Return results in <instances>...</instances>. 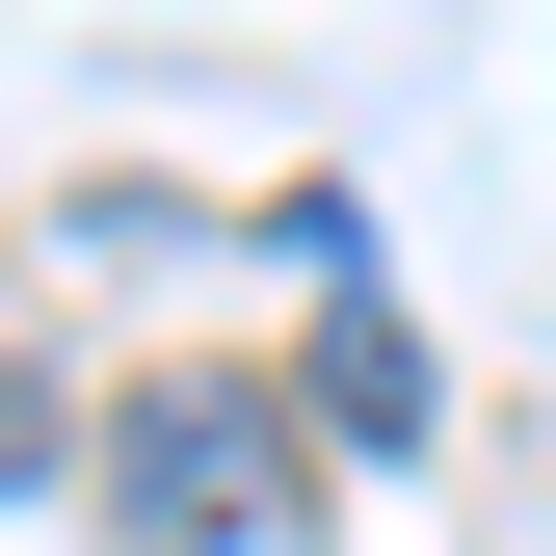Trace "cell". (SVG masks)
<instances>
[{
    "label": "cell",
    "instance_id": "7a4b0ae2",
    "mask_svg": "<svg viewBox=\"0 0 556 556\" xmlns=\"http://www.w3.org/2000/svg\"><path fill=\"white\" fill-rule=\"evenodd\" d=\"M318 425H344V451H397V425H425V344H397V292H371V265L318 292Z\"/></svg>",
    "mask_w": 556,
    "mask_h": 556
},
{
    "label": "cell",
    "instance_id": "6da1fadb",
    "mask_svg": "<svg viewBox=\"0 0 556 556\" xmlns=\"http://www.w3.org/2000/svg\"><path fill=\"white\" fill-rule=\"evenodd\" d=\"M106 504L160 530V556H292V530H318V425L239 397V371H160V397L106 425Z\"/></svg>",
    "mask_w": 556,
    "mask_h": 556
},
{
    "label": "cell",
    "instance_id": "3957f363",
    "mask_svg": "<svg viewBox=\"0 0 556 556\" xmlns=\"http://www.w3.org/2000/svg\"><path fill=\"white\" fill-rule=\"evenodd\" d=\"M0 477H53V371H27V344H0Z\"/></svg>",
    "mask_w": 556,
    "mask_h": 556
}]
</instances>
